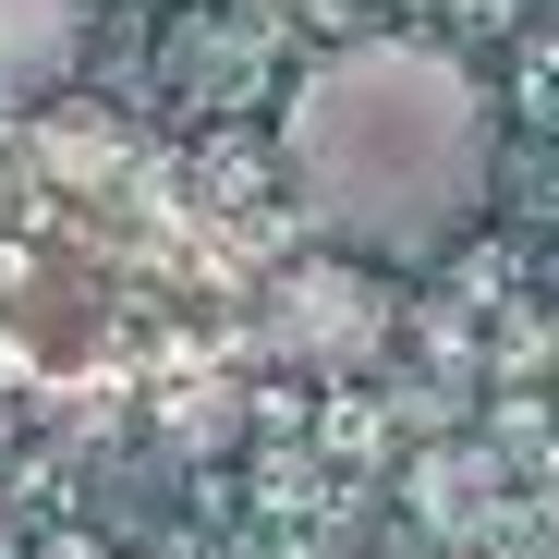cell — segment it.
I'll list each match as a JSON object with an SVG mask.
<instances>
[{
	"mask_svg": "<svg viewBox=\"0 0 559 559\" xmlns=\"http://www.w3.org/2000/svg\"><path fill=\"white\" fill-rule=\"evenodd\" d=\"M280 195L353 267H426L487 219L499 182V98L438 37H341L280 85Z\"/></svg>",
	"mask_w": 559,
	"mask_h": 559,
	"instance_id": "cell-1",
	"label": "cell"
},
{
	"mask_svg": "<svg viewBox=\"0 0 559 559\" xmlns=\"http://www.w3.org/2000/svg\"><path fill=\"white\" fill-rule=\"evenodd\" d=\"M267 353L280 365H317V378H353V365H378L390 353V293H378V267H353V255H305V267H280L267 280Z\"/></svg>",
	"mask_w": 559,
	"mask_h": 559,
	"instance_id": "cell-2",
	"label": "cell"
},
{
	"mask_svg": "<svg viewBox=\"0 0 559 559\" xmlns=\"http://www.w3.org/2000/svg\"><path fill=\"white\" fill-rule=\"evenodd\" d=\"M85 73V0H0V110H37Z\"/></svg>",
	"mask_w": 559,
	"mask_h": 559,
	"instance_id": "cell-3",
	"label": "cell"
},
{
	"mask_svg": "<svg viewBox=\"0 0 559 559\" xmlns=\"http://www.w3.org/2000/svg\"><path fill=\"white\" fill-rule=\"evenodd\" d=\"M547 305H559V267H547Z\"/></svg>",
	"mask_w": 559,
	"mask_h": 559,
	"instance_id": "cell-4",
	"label": "cell"
}]
</instances>
